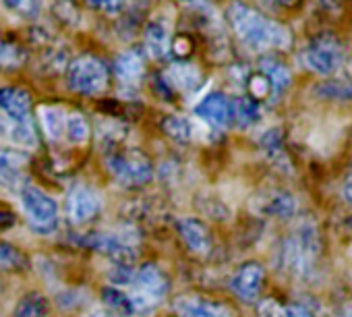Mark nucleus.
I'll use <instances>...</instances> for the list:
<instances>
[{"label": "nucleus", "mask_w": 352, "mask_h": 317, "mask_svg": "<svg viewBox=\"0 0 352 317\" xmlns=\"http://www.w3.org/2000/svg\"><path fill=\"white\" fill-rule=\"evenodd\" d=\"M226 17H228L230 28L234 30L236 38L251 50H257V52L284 50L292 42V38L284 25L265 17L257 9H253L245 3H239V0L228 5Z\"/></svg>", "instance_id": "obj_1"}, {"label": "nucleus", "mask_w": 352, "mask_h": 317, "mask_svg": "<svg viewBox=\"0 0 352 317\" xmlns=\"http://www.w3.org/2000/svg\"><path fill=\"white\" fill-rule=\"evenodd\" d=\"M319 255V241L317 232L309 226H302L298 232L288 237L278 255V263L282 272L294 278H307L317 261Z\"/></svg>", "instance_id": "obj_2"}, {"label": "nucleus", "mask_w": 352, "mask_h": 317, "mask_svg": "<svg viewBox=\"0 0 352 317\" xmlns=\"http://www.w3.org/2000/svg\"><path fill=\"white\" fill-rule=\"evenodd\" d=\"M110 73L102 58L94 54H81L67 67V83L73 91L83 96H100L108 89Z\"/></svg>", "instance_id": "obj_3"}, {"label": "nucleus", "mask_w": 352, "mask_h": 317, "mask_svg": "<svg viewBox=\"0 0 352 317\" xmlns=\"http://www.w3.org/2000/svg\"><path fill=\"white\" fill-rule=\"evenodd\" d=\"M106 166L110 175L124 187H143L153 177V166L141 149H116L108 153Z\"/></svg>", "instance_id": "obj_4"}, {"label": "nucleus", "mask_w": 352, "mask_h": 317, "mask_svg": "<svg viewBox=\"0 0 352 317\" xmlns=\"http://www.w3.org/2000/svg\"><path fill=\"white\" fill-rule=\"evenodd\" d=\"M298 58L311 73L329 77L344 65V44L331 34H321L302 48Z\"/></svg>", "instance_id": "obj_5"}, {"label": "nucleus", "mask_w": 352, "mask_h": 317, "mask_svg": "<svg viewBox=\"0 0 352 317\" xmlns=\"http://www.w3.org/2000/svg\"><path fill=\"white\" fill-rule=\"evenodd\" d=\"M19 201H21V210H23L34 232L50 234L56 230L58 204L46 191H42L36 185H23L19 191Z\"/></svg>", "instance_id": "obj_6"}, {"label": "nucleus", "mask_w": 352, "mask_h": 317, "mask_svg": "<svg viewBox=\"0 0 352 317\" xmlns=\"http://www.w3.org/2000/svg\"><path fill=\"white\" fill-rule=\"evenodd\" d=\"M81 243L122 267H129L137 259V249L133 247V243L112 232H94L83 237Z\"/></svg>", "instance_id": "obj_7"}, {"label": "nucleus", "mask_w": 352, "mask_h": 317, "mask_svg": "<svg viewBox=\"0 0 352 317\" xmlns=\"http://www.w3.org/2000/svg\"><path fill=\"white\" fill-rule=\"evenodd\" d=\"M263 282H265L263 265L257 261H247L234 272L230 280V288L243 303H253L261 294Z\"/></svg>", "instance_id": "obj_8"}, {"label": "nucleus", "mask_w": 352, "mask_h": 317, "mask_svg": "<svg viewBox=\"0 0 352 317\" xmlns=\"http://www.w3.org/2000/svg\"><path fill=\"white\" fill-rule=\"evenodd\" d=\"M100 212V197L87 185H75L67 195V214L73 224H87Z\"/></svg>", "instance_id": "obj_9"}, {"label": "nucleus", "mask_w": 352, "mask_h": 317, "mask_svg": "<svg viewBox=\"0 0 352 317\" xmlns=\"http://www.w3.org/2000/svg\"><path fill=\"white\" fill-rule=\"evenodd\" d=\"M197 116L216 129H226L232 124V100L220 91L208 94L195 108Z\"/></svg>", "instance_id": "obj_10"}, {"label": "nucleus", "mask_w": 352, "mask_h": 317, "mask_svg": "<svg viewBox=\"0 0 352 317\" xmlns=\"http://www.w3.org/2000/svg\"><path fill=\"white\" fill-rule=\"evenodd\" d=\"M174 309L181 317H234L228 305L204 296H193V294L176 298Z\"/></svg>", "instance_id": "obj_11"}, {"label": "nucleus", "mask_w": 352, "mask_h": 317, "mask_svg": "<svg viewBox=\"0 0 352 317\" xmlns=\"http://www.w3.org/2000/svg\"><path fill=\"white\" fill-rule=\"evenodd\" d=\"M28 162V153L11 147H0V183L7 187H23Z\"/></svg>", "instance_id": "obj_12"}, {"label": "nucleus", "mask_w": 352, "mask_h": 317, "mask_svg": "<svg viewBox=\"0 0 352 317\" xmlns=\"http://www.w3.org/2000/svg\"><path fill=\"white\" fill-rule=\"evenodd\" d=\"M32 96L23 87H0V110L13 122L32 120Z\"/></svg>", "instance_id": "obj_13"}, {"label": "nucleus", "mask_w": 352, "mask_h": 317, "mask_svg": "<svg viewBox=\"0 0 352 317\" xmlns=\"http://www.w3.org/2000/svg\"><path fill=\"white\" fill-rule=\"evenodd\" d=\"M176 228H179V234L183 243L187 245V249L193 251L195 255H208L212 251V234H210V228L201 220L181 218Z\"/></svg>", "instance_id": "obj_14"}, {"label": "nucleus", "mask_w": 352, "mask_h": 317, "mask_svg": "<svg viewBox=\"0 0 352 317\" xmlns=\"http://www.w3.org/2000/svg\"><path fill=\"white\" fill-rule=\"evenodd\" d=\"M143 44H145V52L155 58L162 61L168 56L170 52V44H172V36H170V28L164 19L155 17L145 25L143 32Z\"/></svg>", "instance_id": "obj_15"}, {"label": "nucleus", "mask_w": 352, "mask_h": 317, "mask_svg": "<svg viewBox=\"0 0 352 317\" xmlns=\"http://www.w3.org/2000/svg\"><path fill=\"white\" fill-rule=\"evenodd\" d=\"M114 75L122 85L135 87L145 77V61L139 50H126L114 61Z\"/></svg>", "instance_id": "obj_16"}, {"label": "nucleus", "mask_w": 352, "mask_h": 317, "mask_svg": "<svg viewBox=\"0 0 352 317\" xmlns=\"http://www.w3.org/2000/svg\"><path fill=\"white\" fill-rule=\"evenodd\" d=\"M164 83L168 89L174 91H193L197 89V85L201 83V75L195 67H191L189 63H176L170 65L164 73Z\"/></svg>", "instance_id": "obj_17"}, {"label": "nucleus", "mask_w": 352, "mask_h": 317, "mask_svg": "<svg viewBox=\"0 0 352 317\" xmlns=\"http://www.w3.org/2000/svg\"><path fill=\"white\" fill-rule=\"evenodd\" d=\"M259 73L265 75V79L270 81L274 96H280L290 85V79H292L288 67L284 63L276 61V58H263L259 63Z\"/></svg>", "instance_id": "obj_18"}, {"label": "nucleus", "mask_w": 352, "mask_h": 317, "mask_svg": "<svg viewBox=\"0 0 352 317\" xmlns=\"http://www.w3.org/2000/svg\"><path fill=\"white\" fill-rule=\"evenodd\" d=\"M91 135V127H89V120L81 114V112H69L65 116V131H63V137L73 143V145H83L87 143Z\"/></svg>", "instance_id": "obj_19"}, {"label": "nucleus", "mask_w": 352, "mask_h": 317, "mask_svg": "<svg viewBox=\"0 0 352 317\" xmlns=\"http://www.w3.org/2000/svg\"><path fill=\"white\" fill-rule=\"evenodd\" d=\"M102 298H104L106 307L110 311H114L116 315H120V317L135 315V305H133V298H131L129 290H122L118 286H106L102 290Z\"/></svg>", "instance_id": "obj_20"}, {"label": "nucleus", "mask_w": 352, "mask_h": 317, "mask_svg": "<svg viewBox=\"0 0 352 317\" xmlns=\"http://www.w3.org/2000/svg\"><path fill=\"white\" fill-rule=\"evenodd\" d=\"M50 311L48 298L40 292H28L15 305L13 317H46Z\"/></svg>", "instance_id": "obj_21"}, {"label": "nucleus", "mask_w": 352, "mask_h": 317, "mask_svg": "<svg viewBox=\"0 0 352 317\" xmlns=\"http://www.w3.org/2000/svg\"><path fill=\"white\" fill-rule=\"evenodd\" d=\"M259 104L251 98H236L232 100V122L239 127H251L259 120Z\"/></svg>", "instance_id": "obj_22"}, {"label": "nucleus", "mask_w": 352, "mask_h": 317, "mask_svg": "<svg viewBox=\"0 0 352 317\" xmlns=\"http://www.w3.org/2000/svg\"><path fill=\"white\" fill-rule=\"evenodd\" d=\"M162 129H164V133H166L170 139L179 141V143H189V141L193 139V124H191V120L185 118V116H176V114H174V116L164 118Z\"/></svg>", "instance_id": "obj_23"}, {"label": "nucleus", "mask_w": 352, "mask_h": 317, "mask_svg": "<svg viewBox=\"0 0 352 317\" xmlns=\"http://www.w3.org/2000/svg\"><path fill=\"white\" fill-rule=\"evenodd\" d=\"M65 112L60 108H52V106H42L40 108V122L46 131V135L50 139H60L63 131H65Z\"/></svg>", "instance_id": "obj_24"}, {"label": "nucleus", "mask_w": 352, "mask_h": 317, "mask_svg": "<svg viewBox=\"0 0 352 317\" xmlns=\"http://www.w3.org/2000/svg\"><path fill=\"white\" fill-rule=\"evenodd\" d=\"M7 137L15 143V145H23V147H38V129L32 120L25 122H13L7 129Z\"/></svg>", "instance_id": "obj_25"}, {"label": "nucleus", "mask_w": 352, "mask_h": 317, "mask_svg": "<svg viewBox=\"0 0 352 317\" xmlns=\"http://www.w3.org/2000/svg\"><path fill=\"white\" fill-rule=\"evenodd\" d=\"M259 315L261 317H315L307 309L298 305H280L274 298H267L259 305Z\"/></svg>", "instance_id": "obj_26"}, {"label": "nucleus", "mask_w": 352, "mask_h": 317, "mask_svg": "<svg viewBox=\"0 0 352 317\" xmlns=\"http://www.w3.org/2000/svg\"><path fill=\"white\" fill-rule=\"evenodd\" d=\"M25 58H28V54L19 44L0 38V69L3 71L19 69L25 63Z\"/></svg>", "instance_id": "obj_27"}, {"label": "nucleus", "mask_w": 352, "mask_h": 317, "mask_svg": "<svg viewBox=\"0 0 352 317\" xmlns=\"http://www.w3.org/2000/svg\"><path fill=\"white\" fill-rule=\"evenodd\" d=\"M294 210H296L294 197L288 195V193H282V191L272 193V195L267 197L265 206H263V212H265V214L278 216V218H290V216L294 214Z\"/></svg>", "instance_id": "obj_28"}, {"label": "nucleus", "mask_w": 352, "mask_h": 317, "mask_svg": "<svg viewBox=\"0 0 352 317\" xmlns=\"http://www.w3.org/2000/svg\"><path fill=\"white\" fill-rule=\"evenodd\" d=\"M323 94L327 96H336V98H352V67L346 71V75L342 79L329 81L325 85H321Z\"/></svg>", "instance_id": "obj_29"}, {"label": "nucleus", "mask_w": 352, "mask_h": 317, "mask_svg": "<svg viewBox=\"0 0 352 317\" xmlns=\"http://www.w3.org/2000/svg\"><path fill=\"white\" fill-rule=\"evenodd\" d=\"M25 265V255L9 243H0V267L19 270Z\"/></svg>", "instance_id": "obj_30"}, {"label": "nucleus", "mask_w": 352, "mask_h": 317, "mask_svg": "<svg viewBox=\"0 0 352 317\" xmlns=\"http://www.w3.org/2000/svg\"><path fill=\"white\" fill-rule=\"evenodd\" d=\"M249 94L253 96L251 100H255V102L257 100H263V98H267L272 94V85L265 79V75L255 73L253 77H249Z\"/></svg>", "instance_id": "obj_31"}, {"label": "nucleus", "mask_w": 352, "mask_h": 317, "mask_svg": "<svg viewBox=\"0 0 352 317\" xmlns=\"http://www.w3.org/2000/svg\"><path fill=\"white\" fill-rule=\"evenodd\" d=\"M85 3L100 11V13H106V15H118L122 13L124 5H126V0H85Z\"/></svg>", "instance_id": "obj_32"}, {"label": "nucleus", "mask_w": 352, "mask_h": 317, "mask_svg": "<svg viewBox=\"0 0 352 317\" xmlns=\"http://www.w3.org/2000/svg\"><path fill=\"white\" fill-rule=\"evenodd\" d=\"M11 13H15V15H21V17H30V15H34V11H36V0H0Z\"/></svg>", "instance_id": "obj_33"}, {"label": "nucleus", "mask_w": 352, "mask_h": 317, "mask_svg": "<svg viewBox=\"0 0 352 317\" xmlns=\"http://www.w3.org/2000/svg\"><path fill=\"white\" fill-rule=\"evenodd\" d=\"M170 52H174V56L176 58H187V56H191V52H193V42H191V38L189 36H176L174 40H172V44H170Z\"/></svg>", "instance_id": "obj_34"}, {"label": "nucleus", "mask_w": 352, "mask_h": 317, "mask_svg": "<svg viewBox=\"0 0 352 317\" xmlns=\"http://www.w3.org/2000/svg\"><path fill=\"white\" fill-rule=\"evenodd\" d=\"M265 5L270 7H280V9H290V7H296L300 0H263Z\"/></svg>", "instance_id": "obj_35"}, {"label": "nucleus", "mask_w": 352, "mask_h": 317, "mask_svg": "<svg viewBox=\"0 0 352 317\" xmlns=\"http://www.w3.org/2000/svg\"><path fill=\"white\" fill-rule=\"evenodd\" d=\"M342 193H344L346 201H348V204H352V173L346 177V181H344V187H342Z\"/></svg>", "instance_id": "obj_36"}, {"label": "nucleus", "mask_w": 352, "mask_h": 317, "mask_svg": "<svg viewBox=\"0 0 352 317\" xmlns=\"http://www.w3.org/2000/svg\"><path fill=\"white\" fill-rule=\"evenodd\" d=\"M183 5H187V7H201L206 0H181Z\"/></svg>", "instance_id": "obj_37"}, {"label": "nucleus", "mask_w": 352, "mask_h": 317, "mask_svg": "<svg viewBox=\"0 0 352 317\" xmlns=\"http://www.w3.org/2000/svg\"><path fill=\"white\" fill-rule=\"evenodd\" d=\"M87 317H112V315H110L108 311H102V309H100V311H94V313H89Z\"/></svg>", "instance_id": "obj_38"}, {"label": "nucleus", "mask_w": 352, "mask_h": 317, "mask_svg": "<svg viewBox=\"0 0 352 317\" xmlns=\"http://www.w3.org/2000/svg\"><path fill=\"white\" fill-rule=\"evenodd\" d=\"M319 3H323L325 7H333V5L338 3V0H319Z\"/></svg>", "instance_id": "obj_39"}, {"label": "nucleus", "mask_w": 352, "mask_h": 317, "mask_svg": "<svg viewBox=\"0 0 352 317\" xmlns=\"http://www.w3.org/2000/svg\"><path fill=\"white\" fill-rule=\"evenodd\" d=\"M346 228H348V237H350V243H352V218L348 220V226Z\"/></svg>", "instance_id": "obj_40"}, {"label": "nucleus", "mask_w": 352, "mask_h": 317, "mask_svg": "<svg viewBox=\"0 0 352 317\" xmlns=\"http://www.w3.org/2000/svg\"><path fill=\"white\" fill-rule=\"evenodd\" d=\"M342 317H352V309H350V311H346V313H344Z\"/></svg>", "instance_id": "obj_41"}]
</instances>
